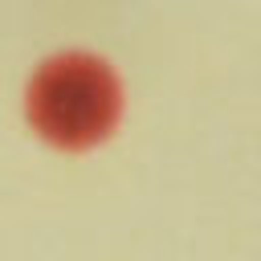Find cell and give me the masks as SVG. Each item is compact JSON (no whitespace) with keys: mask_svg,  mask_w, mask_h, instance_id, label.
<instances>
[{"mask_svg":"<svg viewBox=\"0 0 261 261\" xmlns=\"http://www.w3.org/2000/svg\"><path fill=\"white\" fill-rule=\"evenodd\" d=\"M29 118L57 147H90L118 118V82L90 53L49 57L29 82Z\"/></svg>","mask_w":261,"mask_h":261,"instance_id":"6da1fadb","label":"cell"}]
</instances>
